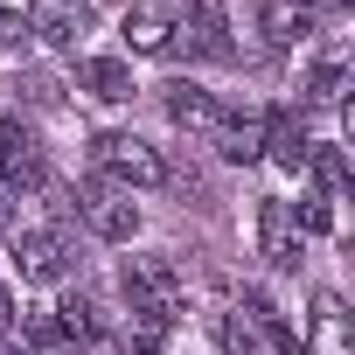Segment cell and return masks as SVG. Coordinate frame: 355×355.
<instances>
[{
	"mask_svg": "<svg viewBox=\"0 0 355 355\" xmlns=\"http://www.w3.org/2000/svg\"><path fill=\"white\" fill-rule=\"evenodd\" d=\"M91 160H98L105 182H119V189H160V182H167V160H160L139 132H98Z\"/></svg>",
	"mask_w": 355,
	"mask_h": 355,
	"instance_id": "cell-1",
	"label": "cell"
},
{
	"mask_svg": "<svg viewBox=\"0 0 355 355\" xmlns=\"http://www.w3.org/2000/svg\"><path fill=\"white\" fill-rule=\"evenodd\" d=\"M196 63H230V15L216 8V0H189V8H174V42Z\"/></svg>",
	"mask_w": 355,
	"mask_h": 355,
	"instance_id": "cell-2",
	"label": "cell"
},
{
	"mask_svg": "<svg viewBox=\"0 0 355 355\" xmlns=\"http://www.w3.org/2000/svg\"><path fill=\"white\" fill-rule=\"evenodd\" d=\"M77 209H84V223H91L105 244H125V237H139V202H132V189L105 182V174H91V182L77 189Z\"/></svg>",
	"mask_w": 355,
	"mask_h": 355,
	"instance_id": "cell-3",
	"label": "cell"
},
{
	"mask_svg": "<svg viewBox=\"0 0 355 355\" xmlns=\"http://www.w3.org/2000/svg\"><path fill=\"white\" fill-rule=\"evenodd\" d=\"M125 300H132V313H153V320L174 327V313H182V272L167 258H132L125 265Z\"/></svg>",
	"mask_w": 355,
	"mask_h": 355,
	"instance_id": "cell-4",
	"label": "cell"
},
{
	"mask_svg": "<svg viewBox=\"0 0 355 355\" xmlns=\"http://www.w3.org/2000/svg\"><path fill=\"white\" fill-rule=\"evenodd\" d=\"M49 182V160H42V139L21 125V119H0V189L21 196V189H42Z\"/></svg>",
	"mask_w": 355,
	"mask_h": 355,
	"instance_id": "cell-5",
	"label": "cell"
},
{
	"mask_svg": "<svg viewBox=\"0 0 355 355\" xmlns=\"http://www.w3.org/2000/svg\"><path fill=\"white\" fill-rule=\"evenodd\" d=\"M91 0H35L28 8V35H42L49 49H77L84 35H91Z\"/></svg>",
	"mask_w": 355,
	"mask_h": 355,
	"instance_id": "cell-6",
	"label": "cell"
},
{
	"mask_svg": "<svg viewBox=\"0 0 355 355\" xmlns=\"http://www.w3.org/2000/svg\"><path fill=\"white\" fill-rule=\"evenodd\" d=\"M119 35H125L132 56H160L174 42V0H132L125 21H119Z\"/></svg>",
	"mask_w": 355,
	"mask_h": 355,
	"instance_id": "cell-7",
	"label": "cell"
},
{
	"mask_svg": "<svg viewBox=\"0 0 355 355\" xmlns=\"http://www.w3.org/2000/svg\"><path fill=\"white\" fill-rule=\"evenodd\" d=\"M258 251H265L279 272L300 265V223H293V202H258Z\"/></svg>",
	"mask_w": 355,
	"mask_h": 355,
	"instance_id": "cell-8",
	"label": "cell"
},
{
	"mask_svg": "<svg viewBox=\"0 0 355 355\" xmlns=\"http://www.w3.org/2000/svg\"><path fill=\"white\" fill-rule=\"evenodd\" d=\"M15 265H21V279L49 286V279H63L70 251H63V237H56V230H15Z\"/></svg>",
	"mask_w": 355,
	"mask_h": 355,
	"instance_id": "cell-9",
	"label": "cell"
},
{
	"mask_svg": "<svg viewBox=\"0 0 355 355\" xmlns=\"http://www.w3.org/2000/svg\"><path fill=\"white\" fill-rule=\"evenodd\" d=\"M300 355H348V306L334 293L313 300V327H300Z\"/></svg>",
	"mask_w": 355,
	"mask_h": 355,
	"instance_id": "cell-10",
	"label": "cell"
},
{
	"mask_svg": "<svg viewBox=\"0 0 355 355\" xmlns=\"http://www.w3.org/2000/svg\"><path fill=\"white\" fill-rule=\"evenodd\" d=\"M313 21H320V15L306 8V0H258V35H265V49H293Z\"/></svg>",
	"mask_w": 355,
	"mask_h": 355,
	"instance_id": "cell-11",
	"label": "cell"
},
{
	"mask_svg": "<svg viewBox=\"0 0 355 355\" xmlns=\"http://www.w3.org/2000/svg\"><path fill=\"white\" fill-rule=\"evenodd\" d=\"M167 119L182 125V132H196V139H216L223 105H216L209 91H196V84H167Z\"/></svg>",
	"mask_w": 355,
	"mask_h": 355,
	"instance_id": "cell-12",
	"label": "cell"
},
{
	"mask_svg": "<svg viewBox=\"0 0 355 355\" xmlns=\"http://www.w3.org/2000/svg\"><path fill=\"white\" fill-rule=\"evenodd\" d=\"M216 146H223V160H258L265 153V112H223V125H216Z\"/></svg>",
	"mask_w": 355,
	"mask_h": 355,
	"instance_id": "cell-13",
	"label": "cell"
},
{
	"mask_svg": "<svg viewBox=\"0 0 355 355\" xmlns=\"http://www.w3.org/2000/svg\"><path fill=\"white\" fill-rule=\"evenodd\" d=\"M306 146H313V139L300 132V119L279 112V119H265V153H258V160H272V167H286V174H306Z\"/></svg>",
	"mask_w": 355,
	"mask_h": 355,
	"instance_id": "cell-14",
	"label": "cell"
},
{
	"mask_svg": "<svg viewBox=\"0 0 355 355\" xmlns=\"http://www.w3.org/2000/svg\"><path fill=\"white\" fill-rule=\"evenodd\" d=\"M77 84H84L91 98H105V105H125V98H132V70H125V56H84Z\"/></svg>",
	"mask_w": 355,
	"mask_h": 355,
	"instance_id": "cell-15",
	"label": "cell"
},
{
	"mask_svg": "<svg viewBox=\"0 0 355 355\" xmlns=\"http://www.w3.org/2000/svg\"><path fill=\"white\" fill-rule=\"evenodd\" d=\"M49 320H56V341H70V348H84V341L105 334V320H98V306H91L84 293H70L63 306H49Z\"/></svg>",
	"mask_w": 355,
	"mask_h": 355,
	"instance_id": "cell-16",
	"label": "cell"
},
{
	"mask_svg": "<svg viewBox=\"0 0 355 355\" xmlns=\"http://www.w3.org/2000/svg\"><path fill=\"white\" fill-rule=\"evenodd\" d=\"M341 98H348V63H341V42H334V49L313 63V77H306V105H327V112H334Z\"/></svg>",
	"mask_w": 355,
	"mask_h": 355,
	"instance_id": "cell-17",
	"label": "cell"
},
{
	"mask_svg": "<svg viewBox=\"0 0 355 355\" xmlns=\"http://www.w3.org/2000/svg\"><path fill=\"white\" fill-rule=\"evenodd\" d=\"M306 174L320 182V202H341L348 196V160H341V146H306Z\"/></svg>",
	"mask_w": 355,
	"mask_h": 355,
	"instance_id": "cell-18",
	"label": "cell"
},
{
	"mask_svg": "<svg viewBox=\"0 0 355 355\" xmlns=\"http://www.w3.org/2000/svg\"><path fill=\"white\" fill-rule=\"evenodd\" d=\"M216 341H223V355H279L244 313H216Z\"/></svg>",
	"mask_w": 355,
	"mask_h": 355,
	"instance_id": "cell-19",
	"label": "cell"
},
{
	"mask_svg": "<svg viewBox=\"0 0 355 355\" xmlns=\"http://www.w3.org/2000/svg\"><path fill=\"white\" fill-rule=\"evenodd\" d=\"M119 348H125V355H160V348H167V320H153V313H125Z\"/></svg>",
	"mask_w": 355,
	"mask_h": 355,
	"instance_id": "cell-20",
	"label": "cell"
},
{
	"mask_svg": "<svg viewBox=\"0 0 355 355\" xmlns=\"http://www.w3.org/2000/svg\"><path fill=\"white\" fill-rule=\"evenodd\" d=\"M293 223H300V230H313V237H327V230H334V202H320V196H306V202L293 209Z\"/></svg>",
	"mask_w": 355,
	"mask_h": 355,
	"instance_id": "cell-21",
	"label": "cell"
},
{
	"mask_svg": "<svg viewBox=\"0 0 355 355\" xmlns=\"http://www.w3.org/2000/svg\"><path fill=\"white\" fill-rule=\"evenodd\" d=\"M28 35V21H21V8H0V49H15Z\"/></svg>",
	"mask_w": 355,
	"mask_h": 355,
	"instance_id": "cell-22",
	"label": "cell"
},
{
	"mask_svg": "<svg viewBox=\"0 0 355 355\" xmlns=\"http://www.w3.org/2000/svg\"><path fill=\"white\" fill-rule=\"evenodd\" d=\"M8 327H15V300H8V286H0V341H8Z\"/></svg>",
	"mask_w": 355,
	"mask_h": 355,
	"instance_id": "cell-23",
	"label": "cell"
},
{
	"mask_svg": "<svg viewBox=\"0 0 355 355\" xmlns=\"http://www.w3.org/2000/svg\"><path fill=\"white\" fill-rule=\"evenodd\" d=\"M0 230L15 237V196H8V189H0Z\"/></svg>",
	"mask_w": 355,
	"mask_h": 355,
	"instance_id": "cell-24",
	"label": "cell"
},
{
	"mask_svg": "<svg viewBox=\"0 0 355 355\" xmlns=\"http://www.w3.org/2000/svg\"><path fill=\"white\" fill-rule=\"evenodd\" d=\"M0 355H42V348H28V341H0Z\"/></svg>",
	"mask_w": 355,
	"mask_h": 355,
	"instance_id": "cell-25",
	"label": "cell"
},
{
	"mask_svg": "<svg viewBox=\"0 0 355 355\" xmlns=\"http://www.w3.org/2000/svg\"><path fill=\"white\" fill-rule=\"evenodd\" d=\"M306 8H313V15H334V8H341V0H306Z\"/></svg>",
	"mask_w": 355,
	"mask_h": 355,
	"instance_id": "cell-26",
	"label": "cell"
}]
</instances>
